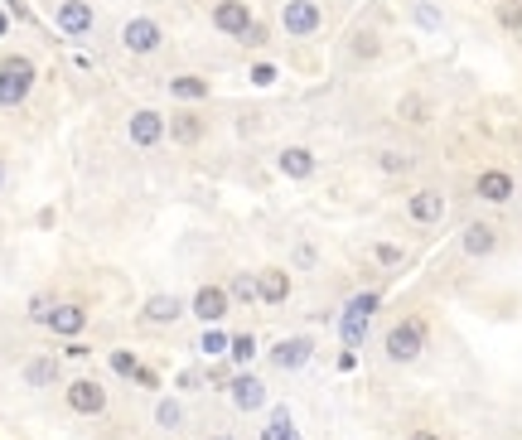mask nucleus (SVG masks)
<instances>
[{
	"instance_id": "b1692460",
	"label": "nucleus",
	"mask_w": 522,
	"mask_h": 440,
	"mask_svg": "<svg viewBox=\"0 0 522 440\" xmlns=\"http://www.w3.org/2000/svg\"><path fill=\"white\" fill-rule=\"evenodd\" d=\"M156 421L164 426V431H180V426H184V402L180 397H164L156 407Z\"/></svg>"
},
{
	"instance_id": "9b49d317",
	"label": "nucleus",
	"mask_w": 522,
	"mask_h": 440,
	"mask_svg": "<svg viewBox=\"0 0 522 440\" xmlns=\"http://www.w3.org/2000/svg\"><path fill=\"white\" fill-rule=\"evenodd\" d=\"M252 25V10H247V0H218L213 5V30L228 34V39H242V30Z\"/></svg>"
},
{
	"instance_id": "393cba45",
	"label": "nucleus",
	"mask_w": 522,
	"mask_h": 440,
	"mask_svg": "<svg viewBox=\"0 0 522 440\" xmlns=\"http://www.w3.org/2000/svg\"><path fill=\"white\" fill-rule=\"evenodd\" d=\"M261 440H295V421H290L286 407L271 411V426H266V436H261Z\"/></svg>"
},
{
	"instance_id": "ea45409f",
	"label": "nucleus",
	"mask_w": 522,
	"mask_h": 440,
	"mask_svg": "<svg viewBox=\"0 0 522 440\" xmlns=\"http://www.w3.org/2000/svg\"><path fill=\"white\" fill-rule=\"evenodd\" d=\"M417 20H421V25H431V30H435V25H441V10L421 5V10H417Z\"/></svg>"
},
{
	"instance_id": "f8f14e48",
	"label": "nucleus",
	"mask_w": 522,
	"mask_h": 440,
	"mask_svg": "<svg viewBox=\"0 0 522 440\" xmlns=\"http://www.w3.org/2000/svg\"><path fill=\"white\" fill-rule=\"evenodd\" d=\"M228 397H232L237 411H261L266 407V383H261L257 373H237L228 383Z\"/></svg>"
},
{
	"instance_id": "dca6fc26",
	"label": "nucleus",
	"mask_w": 522,
	"mask_h": 440,
	"mask_svg": "<svg viewBox=\"0 0 522 440\" xmlns=\"http://www.w3.org/2000/svg\"><path fill=\"white\" fill-rule=\"evenodd\" d=\"M49 329H54V334H63V339H78L82 329H88V310L73 305V300L54 305V310H49Z\"/></svg>"
},
{
	"instance_id": "a19ab883",
	"label": "nucleus",
	"mask_w": 522,
	"mask_h": 440,
	"mask_svg": "<svg viewBox=\"0 0 522 440\" xmlns=\"http://www.w3.org/2000/svg\"><path fill=\"white\" fill-rule=\"evenodd\" d=\"M295 261H300V267H315V247H295Z\"/></svg>"
},
{
	"instance_id": "5701e85b",
	"label": "nucleus",
	"mask_w": 522,
	"mask_h": 440,
	"mask_svg": "<svg viewBox=\"0 0 522 440\" xmlns=\"http://www.w3.org/2000/svg\"><path fill=\"white\" fill-rule=\"evenodd\" d=\"M339 339L349 343V349H358V343L367 339V315H353V310H343V315H339Z\"/></svg>"
},
{
	"instance_id": "0eeeda50",
	"label": "nucleus",
	"mask_w": 522,
	"mask_h": 440,
	"mask_svg": "<svg viewBox=\"0 0 522 440\" xmlns=\"http://www.w3.org/2000/svg\"><path fill=\"white\" fill-rule=\"evenodd\" d=\"M232 310V295H228V285H198L194 291V300H189V315L194 319H204V325H223V315Z\"/></svg>"
},
{
	"instance_id": "7c9ffc66",
	"label": "nucleus",
	"mask_w": 522,
	"mask_h": 440,
	"mask_svg": "<svg viewBox=\"0 0 522 440\" xmlns=\"http://www.w3.org/2000/svg\"><path fill=\"white\" fill-rule=\"evenodd\" d=\"M425 112H431V106H425L421 97H401V122H411V126H425V122H431V116H425Z\"/></svg>"
},
{
	"instance_id": "2eb2a0df",
	"label": "nucleus",
	"mask_w": 522,
	"mask_h": 440,
	"mask_svg": "<svg viewBox=\"0 0 522 440\" xmlns=\"http://www.w3.org/2000/svg\"><path fill=\"white\" fill-rule=\"evenodd\" d=\"M315 165H319V160H315V150H310V146H286V150L276 156V170L286 174V180H310Z\"/></svg>"
},
{
	"instance_id": "bb28decb",
	"label": "nucleus",
	"mask_w": 522,
	"mask_h": 440,
	"mask_svg": "<svg viewBox=\"0 0 522 440\" xmlns=\"http://www.w3.org/2000/svg\"><path fill=\"white\" fill-rule=\"evenodd\" d=\"M198 349L218 359V353H228V349H232V334H223L218 325H208V329H204V339H198Z\"/></svg>"
},
{
	"instance_id": "412c9836",
	"label": "nucleus",
	"mask_w": 522,
	"mask_h": 440,
	"mask_svg": "<svg viewBox=\"0 0 522 440\" xmlns=\"http://www.w3.org/2000/svg\"><path fill=\"white\" fill-rule=\"evenodd\" d=\"M228 295L232 300H242V305H257L261 300V276L257 271H237V276L228 281Z\"/></svg>"
},
{
	"instance_id": "79ce46f5",
	"label": "nucleus",
	"mask_w": 522,
	"mask_h": 440,
	"mask_svg": "<svg viewBox=\"0 0 522 440\" xmlns=\"http://www.w3.org/2000/svg\"><path fill=\"white\" fill-rule=\"evenodd\" d=\"M411 440H441L435 431H411Z\"/></svg>"
},
{
	"instance_id": "a18cd8bd",
	"label": "nucleus",
	"mask_w": 522,
	"mask_h": 440,
	"mask_svg": "<svg viewBox=\"0 0 522 440\" xmlns=\"http://www.w3.org/2000/svg\"><path fill=\"white\" fill-rule=\"evenodd\" d=\"M213 440H223V436H213Z\"/></svg>"
},
{
	"instance_id": "7ed1b4c3",
	"label": "nucleus",
	"mask_w": 522,
	"mask_h": 440,
	"mask_svg": "<svg viewBox=\"0 0 522 440\" xmlns=\"http://www.w3.org/2000/svg\"><path fill=\"white\" fill-rule=\"evenodd\" d=\"M122 49H126V54H136V58H156V54L164 49V30H160V20H150V15L126 20V25H122Z\"/></svg>"
},
{
	"instance_id": "6e6552de",
	"label": "nucleus",
	"mask_w": 522,
	"mask_h": 440,
	"mask_svg": "<svg viewBox=\"0 0 522 440\" xmlns=\"http://www.w3.org/2000/svg\"><path fill=\"white\" fill-rule=\"evenodd\" d=\"M310 359H315V339L310 334H290V339H281L276 349H271V368H281V373H300Z\"/></svg>"
},
{
	"instance_id": "473e14b6",
	"label": "nucleus",
	"mask_w": 522,
	"mask_h": 440,
	"mask_svg": "<svg viewBox=\"0 0 522 440\" xmlns=\"http://www.w3.org/2000/svg\"><path fill=\"white\" fill-rule=\"evenodd\" d=\"M237 44H247V49H261V44H266V25H261V20H252V25L242 30V39Z\"/></svg>"
},
{
	"instance_id": "37998d69",
	"label": "nucleus",
	"mask_w": 522,
	"mask_h": 440,
	"mask_svg": "<svg viewBox=\"0 0 522 440\" xmlns=\"http://www.w3.org/2000/svg\"><path fill=\"white\" fill-rule=\"evenodd\" d=\"M0 189H5V160H0Z\"/></svg>"
},
{
	"instance_id": "9d476101",
	"label": "nucleus",
	"mask_w": 522,
	"mask_h": 440,
	"mask_svg": "<svg viewBox=\"0 0 522 440\" xmlns=\"http://www.w3.org/2000/svg\"><path fill=\"white\" fill-rule=\"evenodd\" d=\"M407 218L421 223V228H435V223L445 218V194L441 189H417V194L407 199Z\"/></svg>"
},
{
	"instance_id": "423d86ee",
	"label": "nucleus",
	"mask_w": 522,
	"mask_h": 440,
	"mask_svg": "<svg viewBox=\"0 0 522 440\" xmlns=\"http://www.w3.org/2000/svg\"><path fill=\"white\" fill-rule=\"evenodd\" d=\"M63 402L73 416H102L106 411V387L97 377H73V383L63 387Z\"/></svg>"
},
{
	"instance_id": "4c0bfd02",
	"label": "nucleus",
	"mask_w": 522,
	"mask_h": 440,
	"mask_svg": "<svg viewBox=\"0 0 522 440\" xmlns=\"http://www.w3.org/2000/svg\"><path fill=\"white\" fill-rule=\"evenodd\" d=\"M198 383H204V373H194V368H184V373L174 377V387H180V392H194Z\"/></svg>"
},
{
	"instance_id": "f704fd0d",
	"label": "nucleus",
	"mask_w": 522,
	"mask_h": 440,
	"mask_svg": "<svg viewBox=\"0 0 522 440\" xmlns=\"http://www.w3.org/2000/svg\"><path fill=\"white\" fill-rule=\"evenodd\" d=\"M247 78H252L257 88H271V82H276L281 73H276V63H252V73H247Z\"/></svg>"
},
{
	"instance_id": "20e7f679",
	"label": "nucleus",
	"mask_w": 522,
	"mask_h": 440,
	"mask_svg": "<svg viewBox=\"0 0 522 440\" xmlns=\"http://www.w3.org/2000/svg\"><path fill=\"white\" fill-rule=\"evenodd\" d=\"M126 136H130V146L156 150L160 140L170 136V116L156 112V106H140V112H130V116H126Z\"/></svg>"
},
{
	"instance_id": "aec40b11",
	"label": "nucleus",
	"mask_w": 522,
	"mask_h": 440,
	"mask_svg": "<svg viewBox=\"0 0 522 440\" xmlns=\"http://www.w3.org/2000/svg\"><path fill=\"white\" fill-rule=\"evenodd\" d=\"M170 97L174 102H204L208 97V82L194 78V73H180V78H170Z\"/></svg>"
},
{
	"instance_id": "c03bdc74",
	"label": "nucleus",
	"mask_w": 522,
	"mask_h": 440,
	"mask_svg": "<svg viewBox=\"0 0 522 440\" xmlns=\"http://www.w3.org/2000/svg\"><path fill=\"white\" fill-rule=\"evenodd\" d=\"M5 30H10V20H5V15H0V34H5Z\"/></svg>"
},
{
	"instance_id": "c756f323",
	"label": "nucleus",
	"mask_w": 522,
	"mask_h": 440,
	"mask_svg": "<svg viewBox=\"0 0 522 440\" xmlns=\"http://www.w3.org/2000/svg\"><path fill=\"white\" fill-rule=\"evenodd\" d=\"M377 305H383V295H377V291H363V295H353V300L343 305V310H353V315H367V319H373V315H377Z\"/></svg>"
},
{
	"instance_id": "f03ea898",
	"label": "nucleus",
	"mask_w": 522,
	"mask_h": 440,
	"mask_svg": "<svg viewBox=\"0 0 522 440\" xmlns=\"http://www.w3.org/2000/svg\"><path fill=\"white\" fill-rule=\"evenodd\" d=\"M34 78H39L34 58H25V54H5V58H0V106H20V102H29Z\"/></svg>"
},
{
	"instance_id": "f257e3e1",
	"label": "nucleus",
	"mask_w": 522,
	"mask_h": 440,
	"mask_svg": "<svg viewBox=\"0 0 522 440\" xmlns=\"http://www.w3.org/2000/svg\"><path fill=\"white\" fill-rule=\"evenodd\" d=\"M425 339H431V325H425L421 315H407V319H397V325L387 329L383 349H387L392 363H417L421 349H425Z\"/></svg>"
},
{
	"instance_id": "58836bf2",
	"label": "nucleus",
	"mask_w": 522,
	"mask_h": 440,
	"mask_svg": "<svg viewBox=\"0 0 522 440\" xmlns=\"http://www.w3.org/2000/svg\"><path fill=\"white\" fill-rule=\"evenodd\" d=\"M353 49H358L363 58H373L377 54V39H373V34H358V44H353Z\"/></svg>"
},
{
	"instance_id": "6ab92c4d",
	"label": "nucleus",
	"mask_w": 522,
	"mask_h": 440,
	"mask_svg": "<svg viewBox=\"0 0 522 440\" xmlns=\"http://www.w3.org/2000/svg\"><path fill=\"white\" fill-rule=\"evenodd\" d=\"M286 300H290V271L266 267L261 271V305H286Z\"/></svg>"
},
{
	"instance_id": "2f4dec72",
	"label": "nucleus",
	"mask_w": 522,
	"mask_h": 440,
	"mask_svg": "<svg viewBox=\"0 0 522 440\" xmlns=\"http://www.w3.org/2000/svg\"><path fill=\"white\" fill-rule=\"evenodd\" d=\"M373 261H377V267H401V261H407V252H401L397 242H377V247H373Z\"/></svg>"
},
{
	"instance_id": "c9c22d12",
	"label": "nucleus",
	"mask_w": 522,
	"mask_h": 440,
	"mask_svg": "<svg viewBox=\"0 0 522 440\" xmlns=\"http://www.w3.org/2000/svg\"><path fill=\"white\" fill-rule=\"evenodd\" d=\"M112 368H116V373H122V377H130V373H136V368H140V363H136V353H126V349H116V353H112Z\"/></svg>"
},
{
	"instance_id": "a211bd4d",
	"label": "nucleus",
	"mask_w": 522,
	"mask_h": 440,
	"mask_svg": "<svg viewBox=\"0 0 522 440\" xmlns=\"http://www.w3.org/2000/svg\"><path fill=\"white\" fill-rule=\"evenodd\" d=\"M170 140L174 146H198V140H204V116L189 112V106L184 112H174L170 116Z\"/></svg>"
},
{
	"instance_id": "e433bc0d",
	"label": "nucleus",
	"mask_w": 522,
	"mask_h": 440,
	"mask_svg": "<svg viewBox=\"0 0 522 440\" xmlns=\"http://www.w3.org/2000/svg\"><path fill=\"white\" fill-rule=\"evenodd\" d=\"M130 383H136V387H160V373H156V368H146V363H140L136 373H130Z\"/></svg>"
},
{
	"instance_id": "f3484780",
	"label": "nucleus",
	"mask_w": 522,
	"mask_h": 440,
	"mask_svg": "<svg viewBox=\"0 0 522 440\" xmlns=\"http://www.w3.org/2000/svg\"><path fill=\"white\" fill-rule=\"evenodd\" d=\"M459 247H465V257H493L498 252V228L493 223H469V228L459 233Z\"/></svg>"
},
{
	"instance_id": "4468645a",
	"label": "nucleus",
	"mask_w": 522,
	"mask_h": 440,
	"mask_svg": "<svg viewBox=\"0 0 522 440\" xmlns=\"http://www.w3.org/2000/svg\"><path fill=\"white\" fill-rule=\"evenodd\" d=\"M189 305L180 295H146V305H140V325H174V319H184Z\"/></svg>"
},
{
	"instance_id": "39448f33",
	"label": "nucleus",
	"mask_w": 522,
	"mask_h": 440,
	"mask_svg": "<svg viewBox=\"0 0 522 440\" xmlns=\"http://www.w3.org/2000/svg\"><path fill=\"white\" fill-rule=\"evenodd\" d=\"M319 25H324V10H319L315 0H286V5H281V30H286L290 39H315Z\"/></svg>"
},
{
	"instance_id": "c85d7f7f",
	"label": "nucleus",
	"mask_w": 522,
	"mask_h": 440,
	"mask_svg": "<svg viewBox=\"0 0 522 440\" xmlns=\"http://www.w3.org/2000/svg\"><path fill=\"white\" fill-rule=\"evenodd\" d=\"M377 170H387V174H407V170H411V156H407V150H383V156H377Z\"/></svg>"
},
{
	"instance_id": "4be33fe9",
	"label": "nucleus",
	"mask_w": 522,
	"mask_h": 440,
	"mask_svg": "<svg viewBox=\"0 0 522 440\" xmlns=\"http://www.w3.org/2000/svg\"><path fill=\"white\" fill-rule=\"evenodd\" d=\"M25 387H58V363L54 359H29L25 363Z\"/></svg>"
},
{
	"instance_id": "72a5a7b5",
	"label": "nucleus",
	"mask_w": 522,
	"mask_h": 440,
	"mask_svg": "<svg viewBox=\"0 0 522 440\" xmlns=\"http://www.w3.org/2000/svg\"><path fill=\"white\" fill-rule=\"evenodd\" d=\"M49 310H54L49 295H34V300H29V319H34V325H49Z\"/></svg>"
},
{
	"instance_id": "1a4fd4ad",
	"label": "nucleus",
	"mask_w": 522,
	"mask_h": 440,
	"mask_svg": "<svg viewBox=\"0 0 522 440\" xmlns=\"http://www.w3.org/2000/svg\"><path fill=\"white\" fill-rule=\"evenodd\" d=\"M54 25L68 34V39H82L92 25H97V15H92V5L88 0H58V10H54Z\"/></svg>"
},
{
	"instance_id": "cd10ccee",
	"label": "nucleus",
	"mask_w": 522,
	"mask_h": 440,
	"mask_svg": "<svg viewBox=\"0 0 522 440\" xmlns=\"http://www.w3.org/2000/svg\"><path fill=\"white\" fill-rule=\"evenodd\" d=\"M493 20H498L503 30H522V0H498Z\"/></svg>"
},
{
	"instance_id": "ddd939ff",
	"label": "nucleus",
	"mask_w": 522,
	"mask_h": 440,
	"mask_svg": "<svg viewBox=\"0 0 522 440\" xmlns=\"http://www.w3.org/2000/svg\"><path fill=\"white\" fill-rule=\"evenodd\" d=\"M513 194H518V180L508 170H484L474 180V199H484V204H508Z\"/></svg>"
},
{
	"instance_id": "a878e982",
	"label": "nucleus",
	"mask_w": 522,
	"mask_h": 440,
	"mask_svg": "<svg viewBox=\"0 0 522 440\" xmlns=\"http://www.w3.org/2000/svg\"><path fill=\"white\" fill-rule=\"evenodd\" d=\"M228 353H232L237 368H247V363L261 353V349H257V334H232V349H228Z\"/></svg>"
}]
</instances>
